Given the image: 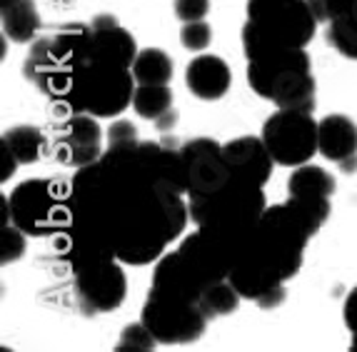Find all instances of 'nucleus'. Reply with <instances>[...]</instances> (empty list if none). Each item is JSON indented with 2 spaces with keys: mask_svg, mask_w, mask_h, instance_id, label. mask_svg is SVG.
I'll list each match as a JSON object with an SVG mask.
<instances>
[{
  "mask_svg": "<svg viewBox=\"0 0 357 352\" xmlns=\"http://www.w3.org/2000/svg\"><path fill=\"white\" fill-rule=\"evenodd\" d=\"M222 153H225L227 167H230V173L235 178H243L248 183H255V185L262 188L273 175L275 160L262 137H235V140L222 145Z\"/></svg>",
  "mask_w": 357,
  "mask_h": 352,
  "instance_id": "15",
  "label": "nucleus"
},
{
  "mask_svg": "<svg viewBox=\"0 0 357 352\" xmlns=\"http://www.w3.org/2000/svg\"><path fill=\"white\" fill-rule=\"evenodd\" d=\"M13 3H20V0H0V8H8V6H13Z\"/></svg>",
  "mask_w": 357,
  "mask_h": 352,
  "instance_id": "34",
  "label": "nucleus"
},
{
  "mask_svg": "<svg viewBox=\"0 0 357 352\" xmlns=\"http://www.w3.org/2000/svg\"><path fill=\"white\" fill-rule=\"evenodd\" d=\"M0 18H3V36L20 45L36 40L40 30V13L36 8V0H20L8 8H0Z\"/></svg>",
  "mask_w": 357,
  "mask_h": 352,
  "instance_id": "18",
  "label": "nucleus"
},
{
  "mask_svg": "<svg viewBox=\"0 0 357 352\" xmlns=\"http://www.w3.org/2000/svg\"><path fill=\"white\" fill-rule=\"evenodd\" d=\"M158 345H160V342L155 340L153 332H150L143 320H140V323H130L123 328L118 342H115V350H120V352L123 350H155Z\"/></svg>",
  "mask_w": 357,
  "mask_h": 352,
  "instance_id": "25",
  "label": "nucleus"
},
{
  "mask_svg": "<svg viewBox=\"0 0 357 352\" xmlns=\"http://www.w3.org/2000/svg\"><path fill=\"white\" fill-rule=\"evenodd\" d=\"M328 43L342 58L357 60V10L342 13L328 23Z\"/></svg>",
  "mask_w": 357,
  "mask_h": 352,
  "instance_id": "24",
  "label": "nucleus"
},
{
  "mask_svg": "<svg viewBox=\"0 0 357 352\" xmlns=\"http://www.w3.org/2000/svg\"><path fill=\"white\" fill-rule=\"evenodd\" d=\"M140 320L160 345H190L205 335L210 317L197 303L170 298L150 287Z\"/></svg>",
  "mask_w": 357,
  "mask_h": 352,
  "instance_id": "9",
  "label": "nucleus"
},
{
  "mask_svg": "<svg viewBox=\"0 0 357 352\" xmlns=\"http://www.w3.org/2000/svg\"><path fill=\"white\" fill-rule=\"evenodd\" d=\"M317 18L307 0H248L243 50L257 60L282 48H307L317 33Z\"/></svg>",
  "mask_w": 357,
  "mask_h": 352,
  "instance_id": "4",
  "label": "nucleus"
},
{
  "mask_svg": "<svg viewBox=\"0 0 357 352\" xmlns=\"http://www.w3.org/2000/svg\"><path fill=\"white\" fill-rule=\"evenodd\" d=\"M188 183V200L208 197L232 178L222 145L213 137H192L180 148Z\"/></svg>",
  "mask_w": 357,
  "mask_h": 352,
  "instance_id": "12",
  "label": "nucleus"
},
{
  "mask_svg": "<svg viewBox=\"0 0 357 352\" xmlns=\"http://www.w3.org/2000/svg\"><path fill=\"white\" fill-rule=\"evenodd\" d=\"M45 145H48V137L43 135V130L36 125H15L3 132V148L10 150L13 158H15L20 165L38 162V158L43 155Z\"/></svg>",
  "mask_w": 357,
  "mask_h": 352,
  "instance_id": "19",
  "label": "nucleus"
},
{
  "mask_svg": "<svg viewBox=\"0 0 357 352\" xmlns=\"http://www.w3.org/2000/svg\"><path fill=\"white\" fill-rule=\"evenodd\" d=\"M240 300H243V295L235 290V285H232L230 277H227V280L213 282V285L203 293V298H200L197 305L203 307V312L210 317V320H215V317L232 315V312L238 310Z\"/></svg>",
  "mask_w": 357,
  "mask_h": 352,
  "instance_id": "23",
  "label": "nucleus"
},
{
  "mask_svg": "<svg viewBox=\"0 0 357 352\" xmlns=\"http://www.w3.org/2000/svg\"><path fill=\"white\" fill-rule=\"evenodd\" d=\"M173 10H175V18L183 20V23L205 20V15L210 13V0H175Z\"/></svg>",
  "mask_w": 357,
  "mask_h": 352,
  "instance_id": "29",
  "label": "nucleus"
},
{
  "mask_svg": "<svg viewBox=\"0 0 357 352\" xmlns=\"http://www.w3.org/2000/svg\"><path fill=\"white\" fill-rule=\"evenodd\" d=\"M25 255V233L18 225H8L3 222L0 230V263L10 265Z\"/></svg>",
  "mask_w": 357,
  "mask_h": 352,
  "instance_id": "26",
  "label": "nucleus"
},
{
  "mask_svg": "<svg viewBox=\"0 0 357 352\" xmlns=\"http://www.w3.org/2000/svg\"><path fill=\"white\" fill-rule=\"evenodd\" d=\"M173 58L160 48H145L132 63V78L137 85H170L173 80Z\"/></svg>",
  "mask_w": 357,
  "mask_h": 352,
  "instance_id": "20",
  "label": "nucleus"
},
{
  "mask_svg": "<svg viewBox=\"0 0 357 352\" xmlns=\"http://www.w3.org/2000/svg\"><path fill=\"white\" fill-rule=\"evenodd\" d=\"M53 158L66 167H85L96 162L105 153L102 150V128L98 125L96 115L70 113L58 128H55L53 143H50Z\"/></svg>",
  "mask_w": 357,
  "mask_h": 352,
  "instance_id": "13",
  "label": "nucleus"
},
{
  "mask_svg": "<svg viewBox=\"0 0 357 352\" xmlns=\"http://www.w3.org/2000/svg\"><path fill=\"white\" fill-rule=\"evenodd\" d=\"M342 317H345V325L350 330L352 340H350V350L357 352V287L347 295L345 307H342Z\"/></svg>",
  "mask_w": 357,
  "mask_h": 352,
  "instance_id": "31",
  "label": "nucleus"
},
{
  "mask_svg": "<svg viewBox=\"0 0 357 352\" xmlns=\"http://www.w3.org/2000/svg\"><path fill=\"white\" fill-rule=\"evenodd\" d=\"M68 190V227L123 265L160 260L190 220L180 150L150 140L107 148Z\"/></svg>",
  "mask_w": 357,
  "mask_h": 352,
  "instance_id": "1",
  "label": "nucleus"
},
{
  "mask_svg": "<svg viewBox=\"0 0 357 352\" xmlns=\"http://www.w3.org/2000/svg\"><path fill=\"white\" fill-rule=\"evenodd\" d=\"M335 178L320 165H300L287 180V192L295 197H333Z\"/></svg>",
  "mask_w": 357,
  "mask_h": 352,
  "instance_id": "21",
  "label": "nucleus"
},
{
  "mask_svg": "<svg viewBox=\"0 0 357 352\" xmlns=\"http://www.w3.org/2000/svg\"><path fill=\"white\" fill-rule=\"evenodd\" d=\"M90 23L60 25L53 36L36 38L23 63V72L40 93L63 100L70 88L73 72L88 55Z\"/></svg>",
  "mask_w": 357,
  "mask_h": 352,
  "instance_id": "6",
  "label": "nucleus"
},
{
  "mask_svg": "<svg viewBox=\"0 0 357 352\" xmlns=\"http://www.w3.org/2000/svg\"><path fill=\"white\" fill-rule=\"evenodd\" d=\"M137 43L128 28L118 23L113 15H98L90 23V45L88 55L90 60H100L118 68H132L137 58Z\"/></svg>",
  "mask_w": 357,
  "mask_h": 352,
  "instance_id": "14",
  "label": "nucleus"
},
{
  "mask_svg": "<svg viewBox=\"0 0 357 352\" xmlns=\"http://www.w3.org/2000/svg\"><path fill=\"white\" fill-rule=\"evenodd\" d=\"M137 128L132 125L130 120H115L110 130H107V148H115V145H130L137 143Z\"/></svg>",
  "mask_w": 357,
  "mask_h": 352,
  "instance_id": "30",
  "label": "nucleus"
},
{
  "mask_svg": "<svg viewBox=\"0 0 357 352\" xmlns=\"http://www.w3.org/2000/svg\"><path fill=\"white\" fill-rule=\"evenodd\" d=\"M135 78L130 68H118L110 63L85 58L75 68L66 98L68 113H88L96 118H118L128 105H132L135 95Z\"/></svg>",
  "mask_w": 357,
  "mask_h": 352,
  "instance_id": "7",
  "label": "nucleus"
},
{
  "mask_svg": "<svg viewBox=\"0 0 357 352\" xmlns=\"http://www.w3.org/2000/svg\"><path fill=\"white\" fill-rule=\"evenodd\" d=\"M307 3L315 13L317 23H330L342 13L357 10V0H307Z\"/></svg>",
  "mask_w": 357,
  "mask_h": 352,
  "instance_id": "28",
  "label": "nucleus"
},
{
  "mask_svg": "<svg viewBox=\"0 0 357 352\" xmlns=\"http://www.w3.org/2000/svg\"><path fill=\"white\" fill-rule=\"evenodd\" d=\"M175 123H178V113H175V110H170V113L162 115V118L158 120L155 125H158V130H170V128H173Z\"/></svg>",
  "mask_w": 357,
  "mask_h": 352,
  "instance_id": "33",
  "label": "nucleus"
},
{
  "mask_svg": "<svg viewBox=\"0 0 357 352\" xmlns=\"http://www.w3.org/2000/svg\"><path fill=\"white\" fill-rule=\"evenodd\" d=\"M188 205H190V220L195 222V227L203 230L230 257L232 268L255 230L257 220L268 210L262 188L235 175L213 195L188 200Z\"/></svg>",
  "mask_w": 357,
  "mask_h": 352,
  "instance_id": "3",
  "label": "nucleus"
},
{
  "mask_svg": "<svg viewBox=\"0 0 357 352\" xmlns=\"http://www.w3.org/2000/svg\"><path fill=\"white\" fill-rule=\"evenodd\" d=\"M180 43H183L185 50H192V53H203L210 48L213 43V28L205 20H190V23H183L180 30Z\"/></svg>",
  "mask_w": 357,
  "mask_h": 352,
  "instance_id": "27",
  "label": "nucleus"
},
{
  "mask_svg": "<svg viewBox=\"0 0 357 352\" xmlns=\"http://www.w3.org/2000/svg\"><path fill=\"white\" fill-rule=\"evenodd\" d=\"M115 257H90L73 265V287L83 312H115L128 295V277Z\"/></svg>",
  "mask_w": 357,
  "mask_h": 352,
  "instance_id": "11",
  "label": "nucleus"
},
{
  "mask_svg": "<svg viewBox=\"0 0 357 352\" xmlns=\"http://www.w3.org/2000/svg\"><path fill=\"white\" fill-rule=\"evenodd\" d=\"M248 83L280 110H315V75L305 48H282L248 60Z\"/></svg>",
  "mask_w": 357,
  "mask_h": 352,
  "instance_id": "5",
  "label": "nucleus"
},
{
  "mask_svg": "<svg viewBox=\"0 0 357 352\" xmlns=\"http://www.w3.org/2000/svg\"><path fill=\"white\" fill-rule=\"evenodd\" d=\"M185 85L200 100H220L232 85L230 66L220 55L200 53L185 68Z\"/></svg>",
  "mask_w": 357,
  "mask_h": 352,
  "instance_id": "17",
  "label": "nucleus"
},
{
  "mask_svg": "<svg viewBox=\"0 0 357 352\" xmlns=\"http://www.w3.org/2000/svg\"><path fill=\"white\" fill-rule=\"evenodd\" d=\"M320 153L345 173H357V125L347 115H325L317 128Z\"/></svg>",
  "mask_w": 357,
  "mask_h": 352,
  "instance_id": "16",
  "label": "nucleus"
},
{
  "mask_svg": "<svg viewBox=\"0 0 357 352\" xmlns=\"http://www.w3.org/2000/svg\"><path fill=\"white\" fill-rule=\"evenodd\" d=\"M330 197H295L270 205L245 243L230 282L262 310L285 303V282L303 268L305 245L330 217Z\"/></svg>",
  "mask_w": 357,
  "mask_h": 352,
  "instance_id": "2",
  "label": "nucleus"
},
{
  "mask_svg": "<svg viewBox=\"0 0 357 352\" xmlns=\"http://www.w3.org/2000/svg\"><path fill=\"white\" fill-rule=\"evenodd\" d=\"M8 205L10 222L30 238H45L55 230H63L70 220V208L68 203H60L55 183L43 178L20 183L8 197Z\"/></svg>",
  "mask_w": 357,
  "mask_h": 352,
  "instance_id": "8",
  "label": "nucleus"
},
{
  "mask_svg": "<svg viewBox=\"0 0 357 352\" xmlns=\"http://www.w3.org/2000/svg\"><path fill=\"white\" fill-rule=\"evenodd\" d=\"M317 123L312 113L300 110H278L262 125V140L268 145L275 165L300 167L312 160L315 153H320L317 140Z\"/></svg>",
  "mask_w": 357,
  "mask_h": 352,
  "instance_id": "10",
  "label": "nucleus"
},
{
  "mask_svg": "<svg viewBox=\"0 0 357 352\" xmlns=\"http://www.w3.org/2000/svg\"><path fill=\"white\" fill-rule=\"evenodd\" d=\"M132 110L145 120H158L173 110V90L170 85H137L132 95Z\"/></svg>",
  "mask_w": 357,
  "mask_h": 352,
  "instance_id": "22",
  "label": "nucleus"
},
{
  "mask_svg": "<svg viewBox=\"0 0 357 352\" xmlns=\"http://www.w3.org/2000/svg\"><path fill=\"white\" fill-rule=\"evenodd\" d=\"M0 160H3V165H0V170H3V173H0V180L6 183V180L10 178V175L15 173V170H18L20 162L15 160V158H13L10 150H6V148H3V145H0Z\"/></svg>",
  "mask_w": 357,
  "mask_h": 352,
  "instance_id": "32",
  "label": "nucleus"
}]
</instances>
